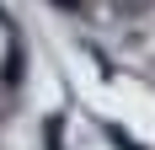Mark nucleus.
<instances>
[{
  "mask_svg": "<svg viewBox=\"0 0 155 150\" xmlns=\"http://www.w3.org/2000/svg\"><path fill=\"white\" fill-rule=\"evenodd\" d=\"M54 5H64V11H80V5H86V0H54Z\"/></svg>",
  "mask_w": 155,
  "mask_h": 150,
  "instance_id": "obj_3",
  "label": "nucleus"
},
{
  "mask_svg": "<svg viewBox=\"0 0 155 150\" xmlns=\"http://www.w3.org/2000/svg\"><path fill=\"white\" fill-rule=\"evenodd\" d=\"M107 134H112V145H118V150H139V145H134V139L123 134V129H107Z\"/></svg>",
  "mask_w": 155,
  "mask_h": 150,
  "instance_id": "obj_2",
  "label": "nucleus"
},
{
  "mask_svg": "<svg viewBox=\"0 0 155 150\" xmlns=\"http://www.w3.org/2000/svg\"><path fill=\"white\" fill-rule=\"evenodd\" d=\"M21 70H27V59H21V48H5V64H0V80H5V86H16V80H21Z\"/></svg>",
  "mask_w": 155,
  "mask_h": 150,
  "instance_id": "obj_1",
  "label": "nucleus"
}]
</instances>
